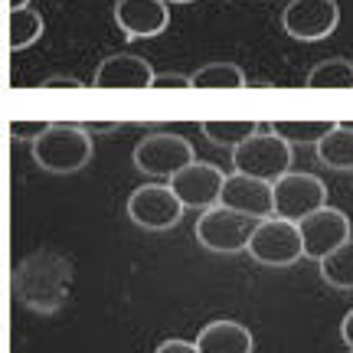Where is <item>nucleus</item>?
I'll return each instance as SVG.
<instances>
[{
	"label": "nucleus",
	"instance_id": "f8f14e48",
	"mask_svg": "<svg viewBox=\"0 0 353 353\" xmlns=\"http://www.w3.org/2000/svg\"><path fill=\"white\" fill-rule=\"evenodd\" d=\"M154 65L144 59V56H134V52H114V56H105L95 69V79L92 85L95 88H128V92H148L154 85Z\"/></svg>",
	"mask_w": 353,
	"mask_h": 353
},
{
	"label": "nucleus",
	"instance_id": "9b49d317",
	"mask_svg": "<svg viewBox=\"0 0 353 353\" xmlns=\"http://www.w3.org/2000/svg\"><path fill=\"white\" fill-rule=\"evenodd\" d=\"M223 180L226 174L216 164H206V161H193L183 170H176L170 176L167 187L174 190V196L180 200L183 210H210V206H219V190H223Z\"/></svg>",
	"mask_w": 353,
	"mask_h": 353
},
{
	"label": "nucleus",
	"instance_id": "aec40b11",
	"mask_svg": "<svg viewBox=\"0 0 353 353\" xmlns=\"http://www.w3.org/2000/svg\"><path fill=\"white\" fill-rule=\"evenodd\" d=\"M321 278L330 288L353 291V239H347L343 245H337L330 255L321 259Z\"/></svg>",
	"mask_w": 353,
	"mask_h": 353
},
{
	"label": "nucleus",
	"instance_id": "5701e85b",
	"mask_svg": "<svg viewBox=\"0 0 353 353\" xmlns=\"http://www.w3.org/2000/svg\"><path fill=\"white\" fill-rule=\"evenodd\" d=\"M151 88H190V76H183V72H157L154 76V85Z\"/></svg>",
	"mask_w": 353,
	"mask_h": 353
},
{
	"label": "nucleus",
	"instance_id": "20e7f679",
	"mask_svg": "<svg viewBox=\"0 0 353 353\" xmlns=\"http://www.w3.org/2000/svg\"><path fill=\"white\" fill-rule=\"evenodd\" d=\"M245 252L252 255L259 265H272V268H288V265H294L298 259H304L298 223L278 219V216L259 219L252 229V236H249Z\"/></svg>",
	"mask_w": 353,
	"mask_h": 353
},
{
	"label": "nucleus",
	"instance_id": "6ab92c4d",
	"mask_svg": "<svg viewBox=\"0 0 353 353\" xmlns=\"http://www.w3.org/2000/svg\"><path fill=\"white\" fill-rule=\"evenodd\" d=\"M259 128L262 125H259L255 118H206L200 125V131L213 141V144H219V148H236V144H242L249 134H255Z\"/></svg>",
	"mask_w": 353,
	"mask_h": 353
},
{
	"label": "nucleus",
	"instance_id": "a211bd4d",
	"mask_svg": "<svg viewBox=\"0 0 353 353\" xmlns=\"http://www.w3.org/2000/svg\"><path fill=\"white\" fill-rule=\"evenodd\" d=\"M334 125H337L334 118H275L268 125V131H275L278 138L285 144H291V148L294 144H311L314 148Z\"/></svg>",
	"mask_w": 353,
	"mask_h": 353
},
{
	"label": "nucleus",
	"instance_id": "c85d7f7f",
	"mask_svg": "<svg viewBox=\"0 0 353 353\" xmlns=\"http://www.w3.org/2000/svg\"><path fill=\"white\" fill-rule=\"evenodd\" d=\"M167 7H170V3H193V0H164Z\"/></svg>",
	"mask_w": 353,
	"mask_h": 353
},
{
	"label": "nucleus",
	"instance_id": "b1692460",
	"mask_svg": "<svg viewBox=\"0 0 353 353\" xmlns=\"http://www.w3.org/2000/svg\"><path fill=\"white\" fill-rule=\"evenodd\" d=\"M39 88H79L82 92V79H69V76H50L39 82Z\"/></svg>",
	"mask_w": 353,
	"mask_h": 353
},
{
	"label": "nucleus",
	"instance_id": "393cba45",
	"mask_svg": "<svg viewBox=\"0 0 353 353\" xmlns=\"http://www.w3.org/2000/svg\"><path fill=\"white\" fill-rule=\"evenodd\" d=\"M154 353H200V350H196V343L190 341H164Z\"/></svg>",
	"mask_w": 353,
	"mask_h": 353
},
{
	"label": "nucleus",
	"instance_id": "f3484780",
	"mask_svg": "<svg viewBox=\"0 0 353 353\" xmlns=\"http://www.w3.org/2000/svg\"><path fill=\"white\" fill-rule=\"evenodd\" d=\"M314 151H317V161L324 167H330V170H353V128L337 121L314 144Z\"/></svg>",
	"mask_w": 353,
	"mask_h": 353
},
{
	"label": "nucleus",
	"instance_id": "2eb2a0df",
	"mask_svg": "<svg viewBox=\"0 0 353 353\" xmlns=\"http://www.w3.org/2000/svg\"><path fill=\"white\" fill-rule=\"evenodd\" d=\"M196 350L200 353H252L255 341H252V330L239 324V321H210L206 327H200L196 334Z\"/></svg>",
	"mask_w": 353,
	"mask_h": 353
},
{
	"label": "nucleus",
	"instance_id": "f03ea898",
	"mask_svg": "<svg viewBox=\"0 0 353 353\" xmlns=\"http://www.w3.org/2000/svg\"><path fill=\"white\" fill-rule=\"evenodd\" d=\"M30 148L46 174H76L92 161V134L82 125H46Z\"/></svg>",
	"mask_w": 353,
	"mask_h": 353
},
{
	"label": "nucleus",
	"instance_id": "cd10ccee",
	"mask_svg": "<svg viewBox=\"0 0 353 353\" xmlns=\"http://www.w3.org/2000/svg\"><path fill=\"white\" fill-rule=\"evenodd\" d=\"M23 7H30V0H10V10H23Z\"/></svg>",
	"mask_w": 353,
	"mask_h": 353
},
{
	"label": "nucleus",
	"instance_id": "9d476101",
	"mask_svg": "<svg viewBox=\"0 0 353 353\" xmlns=\"http://www.w3.org/2000/svg\"><path fill=\"white\" fill-rule=\"evenodd\" d=\"M298 236H301V252L304 259H324L330 255L337 245L350 239V219L343 210L334 206H321L311 216H304L298 223Z\"/></svg>",
	"mask_w": 353,
	"mask_h": 353
},
{
	"label": "nucleus",
	"instance_id": "423d86ee",
	"mask_svg": "<svg viewBox=\"0 0 353 353\" xmlns=\"http://www.w3.org/2000/svg\"><path fill=\"white\" fill-rule=\"evenodd\" d=\"M255 223H259V219L232 213L226 206H210V210H203L200 219H196V242L216 255L245 252Z\"/></svg>",
	"mask_w": 353,
	"mask_h": 353
},
{
	"label": "nucleus",
	"instance_id": "1a4fd4ad",
	"mask_svg": "<svg viewBox=\"0 0 353 353\" xmlns=\"http://www.w3.org/2000/svg\"><path fill=\"white\" fill-rule=\"evenodd\" d=\"M341 7L337 0H291L281 10V26L298 43H317L327 39L337 30Z\"/></svg>",
	"mask_w": 353,
	"mask_h": 353
},
{
	"label": "nucleus",
	"instance_id": "6e6552de",
	"mask_svg": "<svg viewBox=\"0 0 353 353\" xmlns=\"http://www.w3.org/2000/svg\"><path fill=\"white\" fill-rule=\"evenodd\" d=\"M128 216L134 226L148 229V232H167L180 223L183 206L167 183H144L128 196Z\"/></svg>",
	"mask_w": 353,
	"mask_h": 353
},
{
	"label": "nucleus",
	"instance_id": "412c9836",
	"mask_svg": "<svg viewBox=\"0 0 353 353\" xmlns=\"http://www.w3.org/2000/svg\"><path fill=\"white\" fill-rule=\"evenodd\" d=\"M307 88H353V63L350 59H341V56H330L324 63H317L307 79H304Z\"/></svg>",
	"mask_w": 353,
	"mask_h": 353
},
{
	"label": "nucleus",
	"instance_id": "f257e3e1",
	"mask_svg": "<svg viewBox=\"0 0 353 353\" xmlns=\"http://www.w3.org/2000/svg\"><path fill=\"white\" fill-rule=\"evenodd\" d=\"M72 285V268L65 259L52 252H39L33 259H26L17 275H13V291L17 298L33 307V311H56L63 307L65 294Z\"/></svg>",
	"mask_w": 353,
	"mask_h": 353
},
{
	"label": "nucleus",
	"instance_id": "0eeeda50",
	"mask_svg": "<svg viewBox=\"0 0 353 353\" xmlns=\"http://www.w3.org/2000/svg\"><path fill=\"white\" fill-rule=\"evenodd\" d=\"M131 161H134V167H138L141 174L167 176V180H170L176 170H183L187 164H193L196 154H193V144H190L187 138L170 134V131H154V134L138 141Z\"/></svg>",
	"mask_w": 353,
	"mask_h": 353
},
{
	"label": "nucleus",
	"instance_id": "dca6fc26",
	"mask_svg": "<svg viewBox=\"0 0 353 353\" xmlns=\"http://www.w3.org/2000/svg\"><path fill=\"white\" fill-rule=\"evenodd\" d=\"M249 85V79L236 63H206L190 76V88L196 92H239Z\"/></svg>",
	"mask_w": 353,
	"mask_h": 353
},
{
	"label": "nucleus",
	"instance_id": "4468645a",
	"mask_svg": "<svg viewBox=\"0 0 353 353\" xmlns=\"http://www.w3.org/2000/svg\"><path fill=\"white\" fill-rule=\"evenodd\" d=\"M114 23L128 39L161 37L170 23V7L164 0H118L114 3Z\"/></svg>",
	"mask_w": 353,
	"mask_h": 353
},
{
	"label": "nucleus",
	"instance_id": "ddd939ff",
	"mask_svg": "<svg viewBox=\"0 0 353 353\" xmlns=\"http://www.w3.org/2000/svg\"><path fill=\"white\" fill-rule=\"evenodd\" d=\"M219 206L249 216V219H268L272 216V183L245 174H226L223 190H219Z\"/></svg>",
	"mask_w": 353,
	"mask_h": 353
},
{
	"label": "nucleus",
	"instance_id": "bb28decb",
	"mask_svg": "<svg viewBox=\"0 0 353 353\" xmlns=\"http://www.w3.org/2000/svg\"><path fill=\"white\" fill-rule=\"evenodd\" d=\"M82 128H85L88 134H112L118 125L114 121H95V125H82Z\"/></svg>",
	"mask_w": 353,
	"mask_h": 353
},
{
	"label": "nucleus",
	"instance_id": "c756f323",
	"mask_svg": "<svg viewBox=\"0 0 353 353\" xmlns=\"http://www.w3.org/2000/svg\"><path fill=\"white\" fill-rule=\"evenodd\" d=\"M350 353H353V350H350Z\"/></svg>",
	"mask_w": 353,
	"mask_h": 353
},
{
	"label": "nucleus",
	"instance_id": "4be33fe9",
	"mask_svg": "<svg viewBox=\"0 0 353 353\" xmlns=\"http://www.w3.org/2000/svg\"><path fill=\"white\" fill-rule=\"evenodd\" d=\"M39 37H43V17L33 7H23V10L10 13V50L13 52L33 46Z\"/></svg>",
	"mask_w": 353,
	"mask_h": 353
},
{
	"label": "nucleus",
	"instance_id": "39448f33",
	"mask_svg": "<svg viewBox=\"0 0 353 353\" xmlns=\"http://www.w3.org/2000/svg\"><path fill=\"white\" fill-rule=\"evenodd\" d=\"M321 206H327V187L321 176L288 170L272 183V216L278 219L301 223L304 216H311Z\"/></svg>",
	"mask_w": 353,
	"mask_h": 353
},
{
	"label": "nucleus",
	"instance_id": "7ed1b4c3",
	"mask_svg": "<svg viewBox=\"0 0 353 353\" xmlns=\"http://www.w3.org/2000/svg\"><path fill=\"white\" fill-rule=\"evenodd\" d=\"M291 164H294L291 144H285L268 128H259L255 134H249L242 144L232 148V167H236V174L255 176V180H265V183H275L278 176H285L291 170Z\"/></svg>",
	"mask_w": 353,
	"mask_h": 353
},
{
	"label": "nucleus",
	"instance_id": "a878e982",
	"mask_svg": "<svg viewBox=\"0 0 353 353\" xmlns=\"http://www.w3.org/2000/svg\"><path fill=\"white\" fill-rule=\"evenodd\" d=\"M341 337H343V343L353 350V311L347 317H343V324H341Z\"/></svg>",
	"mask_w": 353,
	"mask_h": 353
}]
</instances>
